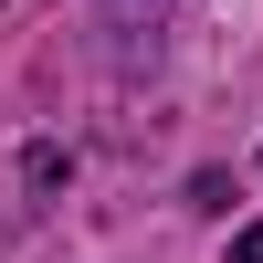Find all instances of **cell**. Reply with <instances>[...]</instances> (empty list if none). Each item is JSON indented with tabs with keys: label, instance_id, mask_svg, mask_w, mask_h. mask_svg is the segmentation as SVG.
Segmentation results:
<instances>
[{
	"label": "cell",
	"instance_id": "obj_1",
	"mask_svg": "<svg viewBox=\"0 0 263 263\" xmlns=\"http://www.w3.org/2000/svg\"><path fill=\"white\" fill-rule=\"evenodd\" d=\"M232 263H263V221H253V232H232Z\"/></svg>",
	"mask_w": 263,
	"mask_h": 263
}]
</instances>
